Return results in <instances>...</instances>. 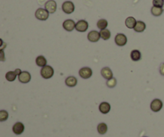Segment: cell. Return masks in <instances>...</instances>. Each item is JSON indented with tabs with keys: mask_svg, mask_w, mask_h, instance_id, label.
Listing matches in <instances>:
<instances>
[{
	"mask_svg": "<svg viewBox=\"0 0 164 137\" xmlns=\"http://www.w3.org/2000/svg\"><path fill=\"white\" fill-rule=\"evenodd\" d=\"M41 76L44 78V79H50L54 75V69L50 66H45V67H42L40 72Z\"/></svg>",
	"mask_w": 164,
	"mask_h": 137,
	"instance_id": "obj_1",
	"label": "cell"
},
{
	"mask_svg": "<svg viewBox=\"0 0 164 137\" xmlns=\"http://www.w3.org/2000/svg\"><path fill=\"white\" fill-rule=\"evenodd\" d=\"M35 17L39 20L45 21L49 17V12L43 8H38L35 11Z\"/></svg>",
	"mask_w": 164,
	"mask_h": 137,
	"instance_id": "obj_2",
	"label": "cell"
},
{
	"mask_svg": "<svg viewBox=\"0 0 164 137\" xmlns=\"http://www.w3.org/2000/svg\"><path fill=\"white\" fill-rule=\"evenodd\" d=\"M62 9L64 13L66 14H71L74 11V3L71 1H67L64 2L62 5Z\"/></svg>",
	"mask_w": 164,
	"mask_h": 137,
	"instance_id": "obj_3",
	"label": "cell"
},
{
	"mask_svg": "<svg viewBox=\"0 0 164 137\" xmlns=\"http://www.w3.org/2000/svg\"><path fill=\"white\" fill-rule=\"evenodd\" d=\"M114 42L119 47H123L127 43V38H126V36L123 34H118L114 38Z\"/></svg>",
	"mask_w": 164,
	"mask_h": 137,
	"instance_id": "obj_4",
	"label": "cell"
},
{
	"mask_svg": "<svg viewBox=\"0 0 164 137\" xmlns=\"http://www.w3.org/2000/svg\"><path fill=\"white\" fill-rule=\"evenodd\" d=\"M162 108V102L159 99H155L151 102L150 103V109L155 111V112H158Z\"/></svg>",
	"mask_w": 164,
	"mask_h": 137,
	"instance_id": "obj_5",
	"label": "cell"
},
{
	"mask_svg": "<svg viewBox=\"0 0 164 137\" xmlns=\"http://www.w3.org/2000/svg\"><path fill=\"white\" fill-rule=\"evenodd\" d=\"M45 9L50 14H53L56 11L57 9V4L54 0H49L48 2H46L45 4Z\"/></svg>",
	"mask_w": 164,
	"mask_h": 137,
	"instance_id": "obj_6",
	"label": "cell"
},
{
	"mask_svg": "<svg viewBox=\"0 0 164 137\" xmlns=\"http://www.w3.org/2000/svg\"><path fill=\"white\" fill-rule=\"evenodd\" d=\"M79 74L83 79H89L92 75V70L90 67H83L79 70Z\"/></svg>",
	"mask_w": 164,
	"mask_h": 137,
	"instance_id": "obj_7",
	"label": "cell"
},
{
	"mask_svg": "<svg viewBox=\"0 0 164 137\" xmlns=\"http://www.w3.org/2000/svg\"><path fill=\"white\" fill-rule=\"evenodd\" d=\"M101 38V35H100L99 32H98L97 31H91L90 32H89L87 35V38L88 40L92 42V43H95V42H98L99 40V38Z\"/></svg>",
	"mask_w": 164,
	"mask_h": 137,
	"instance_id": "obj_8",
	"label": "cell"
},
{
	"mask_svg": "<svg viewBox=\"0 0 164 137\" xmlns=\"http://www.w3.org/2000/svg\"><path fill=\"white\" fill-rule=\"evenodd\" d=\"M75 29L79 32H85L88 29V23L86 20H79L77 22Z\"/></svg>",
	"mask_w": 164,
	"mask_h": 137,
	"instance_id": "obj_9",
	"label": "cell"
},
{
	"mask_svg": "<svg viewBox=\"0 0 164 137\" xmlns=\"http://www.w3.org/2000/svg\"><path fill=\"white\" fill-rule=\"evenodd\" d=\"M18 78H19V82H21L22 84H27L31 81V75L28 72H23Z\"/></svg>",
	"mask_w": 164,
	"mask_h": 137,
	"instance_id": "obj_10",
	"label": "cell"
},
{
	"mask_svg": "<svg viewBox=\"0 0 164 137\" xmlns=\"http://www.w3.org/2000/svg\"><path fill=\"white\" fill-rule=\"evenodd\" d=\"M75 26H76V23H75L72 19H67V20L64 21V23H62L63 28L67 31H72L74 28H75Z\"/></svg>",
	"mask_w": 164,
	"mask_h": 137,
	"instance_id": "obj_11",
	"label": "cell"
},
{
	"mask_svg": "<svg viewBox=\"0 0 164 137\" xmlns=\"http://www.w3.org/2000/svg\"><path fill=\"white\" fill-rule=\"evenodd\" d=\"M24 125L23 123L17 122L16 123H14L13 126V132L15 135H21L24 131Z\"/></svg>",
	"mask_w": 164,
	"mask_h": 137,
	"instance_id": "obj_12",
	"label": "cell"
},
{
	"mask_svg": "<svg viewBox=\"0 0 164 137\" xmlns=\"http://www.w3.org/2000/svg\"><path fill=\"white\" fill-rule=\"evenodd\" d=\"M101 75H102L103 78L108 79H111L113 78V73H112V71L110 69L109 67H104L101 70Z\"/></svg>",
	"mask_w": 164,
	"mask_h": 137,
	"instance_id": "obj_13",
	"label": "cell"
},
{
	"mask_svg": "<svg viewBox=\"0 0 164 137\" xmlns=\"http://www.w3.org/2000/svg\"><path fill=\"white\" fill-rule=\"evenodd\" d=\"M99 111L102 114H107L111 111V105L107 102H102L100 103Z\"/></svg>",
	"mask_w": 164,
	"mask_h": 137,
	"instance_id": "obj_14",
	"label": "cell"
},
{
	"mask_svg": "<svg viewBox=\"0 0 164 137\" xmlns=\"http://www.w3.org/2000/svg\"><path fill=\"white\" fill-rule=\"evenodd\" d=\"M78 80L74 76H69L67 77L66 80H65V84H67V86L70 87H73L77 85Z\"/></svg>",
	"mask_w": 164,
	"mask_h": 137,
	"instance_id": "obj_15",
	"label": "cell"
},
{
	"mask_svg": "<svg viewBox=\"0 0 164 137\" xmlns=\"http://www.w3.org/2000/svg\"><path fill=\"white\" fill-rule=\"evenodd\" d=\"M136 23H137V21H136L135 19L133 18V17H128V18L126 19V21H125V24H126V27H128V28L130 29L135 28V26L136 25Z\"/></svg>",
	"mask_w": 164,
	"mask_h": 137,
	"instance_id": "obj_16",
	"label": "cell"
},
{
	"mask_svg": "<svg viewBox=\"0 0 164 137\" xmlns=\"http://www.w3.org/2000/svg\"><path fill=\"white\" fill-rule=\"evenodd\" d=\"M145 29H146V24L144 23L143 21H137L134 30H135L136 32H143V31H144Z\"/></svg>",
	"mask_w": 164,
	"mask_h": 137,
	"instance_id": "obj_17",
	"label": "cell"
},
{
	"mask_svg": "<svg viewBox=\"0 0 164 137\" xmlns=\"http://www.w3.org/2000/svg\"><path fill=\"white\" fill-rule=\"evenodd\" d=\"M36 64L38 65V67H45L47 66V59H46V58L43 55H39L38 57L36 58Z\"/></svg>",
	"mask_w": 164,
	"mask_h": 137,
	"instance_id": "obj_18",
	"label": "cell"
},
{
	"mask_svg": "<svg viewBox=\"0 0 164 137\" xmlns=\"http://www.w3.org/2000/svg\"><path fill=\"white\" fill-rule=\"evenodd\" d=\"M131 58L133 61H138L141 59L142 55L138 50H133L131 52Z\"/></svg>",
	"mask_w": 164,
	"mask_h": 137,
	"instance_id": "obj_19",
	"label": "cell"
},
{
	"mask_svg": "<svg viewBox=\"0 0 164 137\" xmlns=\"http://www.w3.org/2000/svg\"><path fill=\"white\" fill-rule=\"evenodd\" d=\"M98 132L100 135H104L107 132V125L105 123H101L98 125Z\"/></svg>",
	"mask_w": 164,
	"mask_h": 137,
	"instance_id": "obj_20",
	"label": "cell"
},
{
	"mask_svg": "<svg viewBox=\"0 0 164 137\" xmlns=\"http://www.w3.org/2000/svg\"><path fill=\"white\" fill-rule=\"evenodd\" d=\"M162 12H163L162 7H157L153 6L152 8H151V14L155 16H159L162 14Z\"/></svg>",
	"mask_w": 164,
	"mask_h": 137,
	"instance_id": "obj_21",
	"label": "cell"
},
{
	"mask_svg": "<svg viewBox=\"0 0 164 137\" xmlns=\"http://www.w3.org/2000/svg\"><path fill=\"white\" fill-rule=\"evenodd\" d=\"M100 35H101V38L104 40H107L111 38V31L107 29H104V30H101L100 31Z\"/></svg>",
	"mask_w": 164,
	"mask_h": 137,
	"instance_id": "obj_22",
	"label": "cell"
},
{
	"mask_svg": "<svg viewBox=\"0 0 164 137\" xmlns=\"http://www.w3.org/2000/svg\"><path fill=\"white\" fill-rule=\"evenodd\" d=\"M107 25H108V23L106 19H99L97 23V26L98 28H99L100 30H104V29L107 28Z\"/></svg>",
	"mask_w": 164,
	"mask_h": 137,
	"instance_id": "obj_23",
	"label": "cell"
},
{
	"mask_svg": "<svg viewBox=\"0 0 164 137\" xmlns=\"http://www.w3.org/2000/svg\"><path fill=\"white\" fill-rule=\"evenodd\" d=\"M16 76L17 75L15 74L14 71V72H8L7 74H6V79L10 82L14 81V79H15V78H16Z\"/></svg>",
	"mask_w": 164,
	"mask_h": 137,
	"instance_id": "obj_24",
	"label": "cell"
},
{
	"mask_svg": "<svg viewBox=\"0 0 164 137\" xmlns=\"http://www.w3.org/2000/svg\"><path fill=\"white\" fill-rule=\"evenodd\" d=\"M117 84V80L116 79H114V78H112V79H108L107 82V85L108 87H110V88H113V87H114L116 86Z\"/></svg>",
	"mask_w": 164,
	"mask_h": 137,
	"instance_id": "obj_25",
	"label": "cell"
},
{
	"mask_svg": "<svg viewBox=\"0 0 164 137\" xmlns=\"http://www.w3.org/2000/svg\"><path fill=\"white\" fill-rule=\"evenodd\" d=\"M7 118H8V112L7 111H0V121L3 122V121L7 120Z\"/></svg>",
	"mask_w": 164,
	"mask_h": 137,
	"instance_id": "obj_26",
	"label": "cell"
},
{
	"mask_svg": "<svg viewBox=\"0 0 164 137\" xmlns=\"http://www.w3.org/2000/svg\"><path fill=\"white\" fill-rule=\"evenodd\" d=\"M153 6L157 7H162L164 6L163 0H153Z\"/></svg>",
	"mask_w": 164,
	"mask_h": 137,
	"instance_id": "obj_27",
	"label": "cell"
},
{
	"mask_svg": "<svg viewBox=\"0 0 164 137\" xmlns=\"http://www.w3.org/2000/svg\"><path fill=\"white\" fill-rule=\"evenodd\" d=\"M159 72H160V74L164 76V62L163 63H162V64H161V66H160Z\"/></svg>",
	"mask_w": 164,
	"mask_h": 137,
	"instance_id": "obj_28",
	"label": "cell"
},
{
	"mask_svg": "<svg viewBox=\"0 0 164 137\" xmlns=\"http://www.w3.org/2000/svg\"><path fill=\"white\" fill-rule=\"evenodd\" d=\"M14 72H15V74L17 75V76H19V75L21 74V73H22V72H22L21 70L19 69V68H18V69H15V71H14Z\"/></svg>",
	"mask_w": 164,
	"mask_h": 137,
	"instance_id": "obj_29",
	"label": "cell"
},
{
	"mask_svg": "<svg viewBox=\"0 0 164 137\" xmlns=\"http://www.w3.org/2000/svg\"><path fill=\"white\" fill-rule=\"evenodd\" d=\"M163 10H164V6H163Z\"/></svg>",
	"mask_w": 164,
	"mask_h": 137,
	"instance_id": "obj_30",
	"label": "cell"
},
{
	"mask_svg": "<svg viewBox=\"0 0 164 137\" xmlns=\"http://www.w3.org/2000/svg\"><path fill=\"white\" fill-rule=\"evenodd\" d=\"M163 1H164V0H163Z\"/></svg>",
	"mask_w": 164,
	"mask_h": 137,
	"instance_id": "obj_31",
	"label": "cell"
},
{
	"mask_svg": "<svg viewBox=\"0 0 164 137\" xmlns=\"http://www.w3.org/2000/svg\"><path fill=\"white\" fill-rule=\"evenodd\" d=\"M145 137H146V136H145Z\"/></svg>",
	"mask_w": 164,
	"mask_h": 137,
	"instance_id": "obj_32",
	"label": "cell"
}]
</instances>
